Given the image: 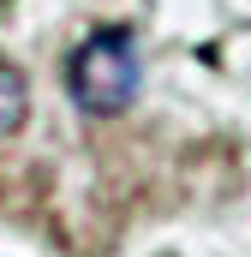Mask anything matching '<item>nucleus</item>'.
I'll list each match as a JSON object with an SVG mask.
<instances>
[{
	"label": "nucleus",
	"instance_id": "1",
	"mask_svg": "<svg viewBox=\"0 0 251 257\" xmlns=\"http://www.w3.org/2000/svg\"><path fill=\"white\" fill-rule=\"evenodd\" d=\"M138 78H144V66H138L132 30H96L66 60V90L84 114H126L138 96Z\"/></svg>",
	"mask_w": 251,
	"mask_h": 257
},
{
	"label": "nucleus",
	"instance_id": "2",
	"mask_svg": "<svg viewBox=\"0 0 251 257\" xmlns=\"http://www.w3.org/2000/svg\"><path fill=\"white\" fill-rule=\"evenodd\" d=\"M24 114H30V84H24V72H18V66L0 60V138L24 126Z\"/></svg>",
	"mask_w": 251,
	"mask_h": 257
}]
</instances>
